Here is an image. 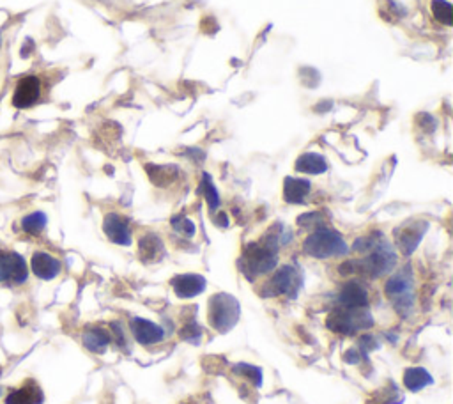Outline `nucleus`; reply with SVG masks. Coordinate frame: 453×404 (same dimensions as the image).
Returning a JSON list of instances; mask_svg holds the SVG:
<instances>
[{"label": "nucleus", "instance_id": "f257e3e1", "mask_svg": "<svg viewBox=\"0 0 453 404\" xmlns=\"http://www.w3.org/2000/svg\"><path fill=\"white\" fill-rule=\"evenodd\" d=\"M291 239V230L283 223H275L261 242L250 243L243 250V256L239 259V270L243 275L248 280H255L257 277H264L273 272L278 265V250L289 245Z\"/></svg>", "mask_w": 453, "mask_h": 404}, {"label": "nucleus", "instance_id": "f03ea898", "mask_svg": "<svg viewBox=\"0 0 453 404\" xmlns=\"http://www.w3.org/2000/svg\"><path fill=\"white\" fill-rule=\"evenodd\" d=\"M396 266V252L382 236L374 246H372L363 259L345 261L338 266V273L344 277L361 275L366 279H381L393 272Z\"/></svg>", "mask_w": 453, "mask_h": 404}, {"label": "nucleus", "instance_id": "7ed1b4c3", "mask_svg": "<svg viewBox=\"0 0 453 404\" xmlns=\"http://www.w3.org/2000/svg\"><path fill=\"white\" fill-rule=\"evenodd\" d=\"M349 245L335 229L321 225L303 243V252L315 259H329V257H344L349 253Z\"/></svg>", "mask_w": 453, "mask_h": 404}, {"label": "nucleus", "instance_id": "20e7f679", "mask_svg": "<svg viewBox=\"0 0 453 404\" xmlns=\"http://www.w3.org/2000/svg\"><path fill=\"white\" fill-rule=\"evenodd\" d=\"M384 295L391 302L393 309L402 317H408L412 312L416 303L415 279H412L411 266H405L401 272L389 277L384 284Z\"/></svg>", "mask_w": 453, "mask_h": 404}, {"label": "nucleus", "instance_id": "39448f33", "mask_svg": "<svg viewBox=\"0 0 453 404\" xmlns=\"http://www.w3.org/2000/svg\"><path fill=\"white\" fill-rule=\"evenodd\" d=\"M326 326L340 335H356L368 332L374 326V317L368 309H344L335 305L326 319Z\"/></svg>", "mask_w": 453, "mask_h": 404}, {"label": "nucleus", "instance_id": "423d86ee", "mask_svg": "<svg viewBox=\"0 0 453 404\" xmlns=\"http://www.w3.org/2000/svg\"><path fill=\"white\" fill-rule=\"evenodd\" d=\"M241 317V305L238 298L226 293H216L209 298L208 319L213 330L218 333L231 332Z\"/></svg>", "mask_w": 453, "mask_h": 404}, {"label": "nucleus", "instance_id": "0eeeda50", "mask_svg": "<svg viewBox=\"0 0 453 404\" xmlns=\"http://www.w3.org/2000/svg\"><path fill=\"white\" fill-rule=\"evenodd\" d=\"M303 287V275L296 266L285 265L275 272V275L266 282L262 287V296L264 298H278L285 296L289 300L298 298L299 291Z\"/></svg>", "mask_w": 453, "mask_h": 404}, {"label": "nucleus", "instance_id": "6e6552de", "mask_svg": "<svg viewBox=\"0 0 453 404\" xmlns=\"http://www.w3.org/2000/svg\"><path fill=\"white\" fill-rule=\"evenodd\" d=\"M29 279V266L23 256L13 250H0V284L22 286Z\"/></svg>", "mask_w": 453, "mask_h": 404}, {"label": "nucleus", "instance_id": "1a4fd4ad", "mask_svg": "<svg viewBox=\"0 0 453 404\" xmlns=\"http://www.w3.org/2000/svg\"><path fill=\"white\" fill-rule=\"evenodd\" d=\"M427 229L429 222H425V220H409V222L398 225L393 230L396 249L401 250L404 256H411L418 249L419 242L423 239Z\"/></svg>", "mask_w": 453, "mask_h": 404}, {"label": "nucleus", "instance_id": "9d476101", "mask_svg": "<svg viewBox=\"0 0 453 404\" xmlns=\"http://www.w3.org/2000/svg\"><path fill=\"white\" fill-rule=\"evenodd\" d=\"M41 78L36 75H27L18 80L15 91H13V106L18 110H27L34 106L41 98Z\"/></svg>", "mask_w": 453, "mask_h": 404}, {"label": "nucleus", "instance_id": "9b49d317", "mask_svg": "<svg viewBox=\"0 0 453 404\" xmlns=\"http://www.w3.org/2000/svg\"><path fill=\"white\" fill-rule=\"evenodd\" d=\"M368 302H371V296H368L366 287L358 280H349L340 287L335 305L344 307V309H368Z\"/></svg>", "mask_w": 453, "mask_h": 404}, {"label": "nucleus", "instance_id": "f8f14e48", "mask_svg": "<svg viewBox=\"0 0 453 404\" xmlns=\"http://www.w3.org/2000/svg\"><path fill=\"white\" fill-rule=\"evenodd\" d=\"M129 330L131 335L135 337V340L142 346H154L165 340L166 330L161 328L156 323L149 321L145 317H133L129 321Z\"/></svg>", "mask_w": 453, "mask_h": 404}, {"label": "nucleus", "instance_id": "ddd939ff", "mask_svg": "<svg viewBox=\"0 0 453 404\" xmlns=\"http://www.w3.org/2000/svg\"><path fill=\"white\" fill-rule=\"evenodd\" d=\"M170 286H172L178 298L192 300L206 291L208 280L199 273H182V275H175L170 280Z\"/></svg>", "mask_w": 453, "mask_h": 404}, {"label": "nucleus", "instance_id": "4468645a", "mask_svg": "<svg viewBox=\"0 0 453 404\" xmlns=\"http://www.w3.org/2000/svg\"><path fill=\"white\" fill-rule=\"evenodd\" d=\"M103 230H105L106 238L115 245H131V227L124 216L117 215V213H108L103 220Z\"/></svg>", "mask_w": 453, "mask_h": 404}, {"label": "nucleus", "instance_id": "2eb2a0df", "mask_svg": "<svg viewBox=\"0 0 453 404\" xmlns=\"http://www.w3.org/2000/svg\"><path fill=\"white\" fill-rule=\"evenodd\" d=\"M31 270L38 279L53 280L62 272V263L57 257H53L52 253L38 250V252L32 253Z\"/></svg>", "mask_w": 453, "mask_h": 404}, {"label": "nucleus", "instance_id": "dca6fc26", "mask_svg": "<svg viewBox=\"0 0 453 404\" xmlns=\"http://www.w3.org/2000/svg\"><path fill=\"white\" fill-rule=\"evenodd\" d=\"M138 257L144 265H154L165 257V245L154 232H148L138 242Z\"/></svg>", "mask_w": 453, "mask_h": 404}, {"label": "nucleus", "instance_id": "f3484780", "mask_svg": "<svg viewBox=\"0 0 453 404\" xmlns=\"http://www.w3.org/2000/svg\"><path fill=\"white\" fill-rule=\"evenodd\" d=\"M43 400H45V393L34 379L25 382L20 389H15L6 397V404H43Z\"/></svg>", "mask_w": 453, "mask_h": 404}, {"label": "nucleus", "instance_id": "a211bd4d", "mask_svg": "<svg viewBox=\"0 0 453 404\" xmlns=\"http://www.w3.org/2000/svg\"><path fill=\"white\" fill-rule=\"evenodd\" d=\"M310 190H312V183H310L308 179L287 176L285 181H283V199H285V202H289V204H303V202H305V197L310 193Z\"/></svg>", "mask_w": 453, "mask_h": 404}, {"label": "nucleus", "instance_id": "6ab92c4d", "mask_svg": "<svg viewBox=\"0 0 453 404\" xmlns=\"http://www.w3.org/2000/svg\"><path fill=\"white\" fill-rule=\"evenodd\" d=\"M82 342L85 349L91 353H105L112 342V335L101 326H89L83 330Z\"/></svg>", "mask_w": 453, "mask_h": 404}, {"label": "nucleus", "instance_id": "aec40b11", "mask_svg": "<svg viewBox=\"0 0 453 404\" xmlns=\"http://www.w3.org/2000/svg\"><path fill=\"white\" fill-rule=\"evenodd\" d=\"M328 162L322 155L319 153H305V155L299 156L294 163V169L298 172H303V174H310V176H319L324 174L326 170H328Z\"/></svg>", "mask_w": 453, "mask_h": 404}, {"label": "nucleus", "instance_id": "412c9836", "mask_svg": "<svg viewBox=\"0 0 453 404\" xmlns=\"http://www.w3.org/2000/svg\"><path fill=\"white\" fill-rule=\"evenodd\" d=\"M431 385H434V378L423 367H409L404 372V386L411 392H419V390Z\"/></svg>", "mask_w": 453, "mask_h": 404}, {"label": "nucleus", "instance_id": "4be33fe9", "mask_svg": "<svg viewBox=\"0 0 453 404\" xmlns=\"http://www.w3.org/2000/svg\"><path fill=\"white\" fill-rule=\"evenodd\" d=\"M148 174L154 185L165 186L178 178L179 170L175 165H148Z\"/></svg>", "mask_w": 453, "mask_h": 404}, {"label": "nucleus", "instance_id": "5701e85b", "mask_svg": "<svg viewBox=\"0 0 453 404\" xmlns=\"http://www.w3.org/2000/svg\"><path fill=\"white\" fill-rule=\"evenodd\" d=\"M404 403V396L398 392V386L393 382H389V389H381L371 397V400L366 404H402Z\"/></svg>", "mask_w": 453, "mask_h": 404}, {"label": "nucleus", "instance_id": "b1692460", "mask_svg": "<svg viewBox=\"0 0 453 404\" xmlns=\"http://www.w3.org/2000/svg\"><path fill=\"white\" fill-rule=\"evenodd\" d=\"M199 192L204 195V199H206V202H208L211 213H215L216 209L220 208V195H218V190H216L215 183H213V178L208 174V172H204V174H202V181H201V186H199Z\"/></svg>", "mask_w": 453, "mask_h": 404}, {"label": "nucleus", "instance_id": "393cba45", "mask_svg": "<svg viewBox=\"0 0 453 404\" xmlns=\"http://www.w3.org/2000/svg\"><path fill=\"white\" fill-rule=\"evenodd\" d=\"M46 223H48V218H46L45 213L34 211V213H31V215L23 216L22 229H23V232H27V235L38 236V235H41L43 230H45Z\"/></svg>", "mask_w": 453, "mask_h": 404}, {"label": "nucleus", "instance_id": "a878e982", "mask_svg": "<svg viewBox=\"0 0 453 404\" xmlns=\"http://www.w3.org/2000/svg\"><path fill=\"white\" fill-rule=\"evenodd\" d=\"M232 372H234L236 376H241V378L250 379V382L253 383V386H257V389H261L262 386V369L261 367H255V365H252V363H246V362H239L232 367Z\"/></svg>", "mask_w": 453, "mask_h": 404}, {"label": "nucleus", "instance_id": "bb28decb", "mask_svg": "<svg viewBox=\"0 0 453 404\" xmlns=\"http://www.w3.org/2000/svg\"><path fill=\"white\" fill-rule=\"evenodd\" d=\"M432 13H434L436 20L441 22L443 25L450 27L453 23V8L446 0H432L431 2Z\"/></svg>", "mask_w": 453, "mask_h": 404}, {"label": "nucleus", "instance_id": "cd10ccee", "mask_svg": "<svg viewBox=\"0 0 453 404\" xmlns=\"http://www.w3.org/2000/svg\"><path fill=\"white\" fill-rule=\"evenodd\" d=\"M202 326L195 321V317L188 319V323H185V326L179 332V337H181L185 342L189 344H199L202 340Z\"/></svg>", "mask_w": 453, "mask_h": 404}, {"label": "nucleus", "instance_id": "c85d7f7f", "mask_svg": "<svg viewBox=\"0 0 453 404\" xmlns=\"http://www.w3.org/2000/svg\"><path fill=\"white\" fill-rule=\"evenodd\" d=\"M170 223H172V227L178 230L179 235L186 236V238H192V236L195 235V223L189 218H186V216H174V218L170 220Z\"/></svg>", "mask_w": 453, "mask_h": 404}, {"label": "nucleus", "instance_id": "c756f323", "mask_svg": "<svg viewBox=\"0 0 453 404\" xmlns=\"http://www.w3.org/2000/svg\"><path fill=\"white\" fill-rule=\"evenodd\" d=\"M378 348H379V340L378 337L372 335V333H365V335L359 337L358 346H356V349L361 353L363 358H366V356L371 355V351H374V349Z\"/></svg>", "mask_w": 453, "mask_h": 404}, {"label": "nucleus", "instance_id": "7c9ffc66", "mask_svg": "<svg viewBox=\"0 0 453 404\" xmlns=\"http://www.w3.org/2000/svg\"><path fill=\"white\" fill-rule=\"evenodd\" d=\"M298 225H301V227H315V229H317V227L324 225V215H322V213H317V211L306 213V215L299 216Z\"/></svg>", "mask_w": 453, "mask_h": 404}, {"label": "nucleus", "instance_id": "2f4dec72", "mask_svg": "<svg viewBox=\"0 0 453 404\" xmlns=\"http://www.w3.org/2000/svg\"><path fill=\"white\" fill-rule=\"evenodd\" d=\"M110 328H112V333H110V335H112L113 342L119 344L121 348H124V346H126V335H124V328H122L121 323H119V321L112 323V325H110Z\"/></svg>", "mask_w": 453, "mask_h": 404}, {"label": "nucleus", "instance_id": "473e14b6", "mask_svg": "<svg viewBox=\"0 0 453 404\" xmlns=\"http://www.w3.org/2000/svg\"><path fill=\"white\" fill-rule=\"evenodd\" d=\"M361 360H363L361 353H359L356 348L349 349V351L344 355V362H347V363H359Z\"/></svg>", "mask_w": 453, "mask_h": 404}, {"label": "nucleus", "instance_id": "72a5a7b5", "mask_svg": "<svg viewBox=\"0 0 453 404\" xmlns=\"http://www.w3.org/2000/svg\"><path fill=\"white\" fill-rule=\"evenodd\" d=\"M215 222L218 223L220 227H226V225H229V218H226L225 213H220L218 216H215Z\"/></svg>", "mask_w": 453, "mask_h": 404}]
</instances>
